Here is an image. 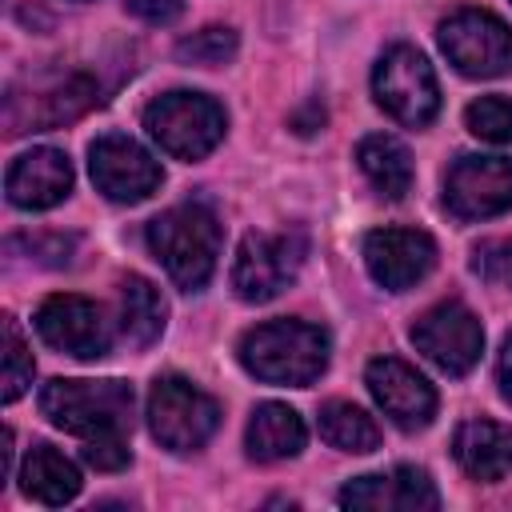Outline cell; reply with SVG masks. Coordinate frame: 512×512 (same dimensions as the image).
<instances>
[{
	"label": "cell",
	"instance_id": "6da1fadb",
	"mask_svg": "<svg viewBox=\"0 0 512 512\" xmlns=\"http://www.w3.org/2000/svg\"><path fill=\"white\" fill-rule=\"evenodd\" d=\"M240 364L256 380L308 388L328 368V336L308 320H268L240 336Z\"/></svg>",
	"mask_w": 512,
	"mask_h": 512
},
{
	"label": "cell",
	"instance_id": "5b68a950",
	"mask_svg": "<svg viewBox=\"0 0 512 512\" xmlns=\"http://www.w3.org/2000/svg\"><path fill=\"white\" fill-rule=\"evenodd\" d=\"M372 92H376V104L408 128H424L440 112L436 72L428 64V56L412 44H396L380 56V64L372 72Z\"/></svg>",
	"mask_w": 512,
	"mask_h": 512
},
{
	"label": "cell",
	"instance_id": "30bf717a",
	"mask_svg": "<svg viewBox=\"0 0 512 512\" xmlns=\"http://www.w3.org/2000/svg\"><path fill=\"white\" fill-rule=\"evenodd\" d=\"M88 172H92V184L116 200V204H140L148 200L156 188H160V164L152 160L148 148H140L132 136H120V132H108V136H96L92 148H88Z\"/></svg>",
	"mask_w": 512,
	"mask_h": 512
},
{
	"label": "cell",
	"instance_id": "83f0119b",
	"mask_svg": "<svg viewBox=\"0 0 512 512\" xmlns=\"http://www.w3.org/2000/svg\"><path fill=\"white\" fill-rule=\"evenodd\" d=\"M80 456H84L92 468H100V472H116V468H124V464H128V444H124V432L88 436V440H84V448H80Z\"/></svg>",
	"mask_w": 512,
	"mask_h": 512
},
{
	"label": "cell",
	"instance_id": "7c38bea8",
	"mask_svg": "<svg viewBox=\"0 0 512 512\" xmlns=\"http://www.w3.org/2000/svg\"><path fill=\"white\" fill-rule=\"evenodd\" d=\"M36 332L44 344L76 360H100L112 348V328L100 304L72 292H56L36 308Z\"/></svg>",
	"mask_w": 512,
	"mask_h": 512
},
{
	"label": "cell",
	"instance_id": "277c9868",
	"mask_svg": "<svg viewBox=\"0 0 512 512\" xmlns=\"http://www.w3.org/2000/svg\"><path fill=\"white\" fill-rule=\"evenodd\" d=\"M224 108L204 92H164L144 108L148 136L176 160H200L224 140Z\"/></svg>",
	"mask_w": 512,
	"mask_h": 512
},
{
	"label": "cell",
	"instance_id": "44dd1931",
	"mask_svg": "<svg viewBox=\"0 0 512 512\" xmlns=\"http://www.w3.org/2000/svg\"><path fill=\"white\" fill-rule=\"evenodd\" d=\"M360 172L368 176V184L384 196V200H404V192L412 188V156L400 140L392 136H364L356 148Z\"/></svg>",
	"mask_w": 512,
	"mask_h": 512
},
{
	"label": "cell",
	"instance_id": "2e32d148",
	"mask_svg": "<svg viewBox=\"0 0 512 512\" xmlns=\"http://www.w3.org/2000/svg\"><path fill=\"white\" fill-rule=\"evenodd\" d=\"M344 508H368V512H432L440 504L436 484L424 468H392L376 476H356L340 488Z\"/></svg>",
	"mask_w": 512,
	"mask_h": 512
},
{
	"label": "cell",
	"instance_id": "cb8c5ba5",
	"mask_svg": "<svg viewBox=\"0 0 512 512\" xmlns=\"http://www.w3.org/2000/svg\"><path fill=\"white\" fill-rule=\"evenodd\" d=\"M464 124L472 136L488 144H512V100L508 96H480L464 108Z\"/></svg>",
	"mask_w": 512,
	"mask_h": 512
},
{
	"label": "cell",
	"instance_id": "8992f818",
	"mask_svg": "<svg viewBox=\"0 0 512 512\" xmlns=\"http://www.w3.org/2000/svg\"><path fill=\"white\" fill-rule=\"evenodd\" d=\"M220 404L184 376H160L148 392V428L168 452H196L212 440Z\"/></svg>",
	"mask_w": 512,
	"mask_h": 512
},
{
	"label": "cell",
	"instance_id": "d4e9b609",
	"mask_svg": "<svg viewBox=\"0 0 512 512\" xmlns=\"http://www.w3.org/2000/svg\"><path fill=\"white\" fill-rule=\"evenodd\" d=\"M32 384V352L16 328L12 316H4V400H20L24 388Z\"/></svg>",
	"mask_w": 512,
	"mask_h": 512
},
{
	"label": "cell",
	"instance_id": "4316f807",
	"mask_svg": "<svg viewBox=\"0 0 512 512\" xmlns=\"http://www.w3.org/2000/svg\"><path fill=\"white\" fill-rule=\"evenodd\" d=\"M472 272L496 288H512V236L480 240L472 248Z\"/></svg>",
	"mask_w": 512,
	"mask_h": 512
},
{
	"label": "cell",
	"instance_id": "3957f363",
	"mask_svg": "<svg viewBox=\"0 0 512 512\" xmlns=\"http://www.w3.org/2000/svg\"><path fill=\"white\" fill-rule=\"evenodd\" d=\"M40 412L84 440L124 432L132 424V388L124 380H52L40 392Z\"/></svg>",
	"mask_w": 512,
	"mask_h": 512
},
{
	"label": "cell",
	"instance_id": "d6986e66",
	"mask_svg": "<svg viewBox=\"0 0 512 512\" xmlns=\"http://www.w3.org/2000/svg\"><path fill=\"white\" fill-rule=\"evenodd\" d=\"M304 420L296 408L288 404H256L252 420H248V432H244V444H248V456L252 460H288L304 448Z\"/></svg>",
	"mask_w": 512,
	"mask_h": 512
},
{
	"label": "cell",
	"instance_id": "9a60e30c",
	"mask_svg": "<svg viewBox=\"0 0 512 512\" xmlns=\"http://www.w3.org/2000/svg\"><path fill=\"white\" fill-rule=\"evenodd\" d=\"M96 104V84L88 76H60L48 80L40 88H32L28 96H20L16 88L8 92L4 104V120L8 132H40V128H60L76 116H84Z\"/></svg>",
	"mask_w": 512,
	"mask_h": 512
},
{
	"label": "cell",
	"instance_id": "603a6c76",
	"mask_svg": "<svg viewBox=\"0 0 512 512\" xmlns=\"http://www.w3.org/2000/svg\"><path fill=\"white\" fill-rule=\"evenodd\" d=\"M320 436L340 452H372L380 444L376 420L348 400H328L320 408Z\"/></svg>",
	"mask_w": 512,
	"mask_h": 512
},
{
	"label": "cell",
	"instance_id": "e0dca14e",
	"mask_svg": "<svg viewBox=\"0 0 512 512\" xmlns=\"http://www.w3.org/2000/svg\"><path fill=\"white\" fill-rule=\"evenodd\" d=\"M4 192L16 208H28V212L52 208L72 192V164L60 148H32L12 160L4 176Z\"/></svg>",
	"mask_w": 512,
	"mask_h": 512
},
{
	"label": "cell",
	"instance_id": "9c48e42d",
	"mask_svg": "<svg viewBox=\"0 0 512 512\" xmlns=\"http://www.w3.org/2000/svg\"><path fill=\"white\" fill-rule=\"evenodd\" d=\"M412 344L448 376H464L476 368L484 352V328L476 312L460 300H440L412 324Z\"/></svg>",
	"mask_w": 512,
	"mask_h": 512
},
{
	"label": "cell",
	"instance_id": "52a82bcc",
	"mask_svg": "<svg viewBox=\"0 0 512 512\" xmlns=\"http://www.w3.org/2000/svg\"><path fill=\"white\" fill-rule=\"evenodd\" d=\"M440 48L460 76L488 80L512 72V28L484 8L452 12L440 24Z\"/></svg>",
	"mask_w": 512,
	"mask_h": 512
},
{
	"label": "cell",
	"instance_id": "7a4b0ae2",
	"mask_svg": "<svg viewBox=\"0 0 512 512\" xmlns=\"http://www.w3.org/2000/svg\"><path fill=\"white\" fill-rule=\"evenodd\" d=\"M144 236H148L152 256L164 264V272L172 276L176 288L196 292L216 272L220 224H216L212 208H204V204H176V208L160 212L148 224Z\"/></svg>",
	"mask_w": 512,
	"mask_h": 512
},
{
	"label": "cell",
	"instance_id": "5bb4252c",
	"mask_svg": "<svg viewBox=\"0 0 512 512\" xmlns=\"http://www.w3.org/2000/svg\"><path fill=\"white\" fill-rule=\"evenodd\" d=\"M364 384H368V392L376 396V404L384 408V416L396 428L420 432V428L432 424V416H436V388L416 368H408L404 360L376 356L364 368Z\"/></svg>",
	"mask_w": 512,
	"mask_h": 512
},
{
	"label": "cell",
	"instance_id": "ba28073f",
	"mask_svg": "<svg viewBox=\"0 0 512 512\" xmlns=\"http://www.w3.org/2000/svg\"><path fill=\"white\" fill-rule=\"evenodd\" d=\"M304 252H308V244L300 232H248L236 248V264H232L236 296L248 304H264V300L280 296L296 280Z\"/></svg>",
	"mask_w": 512,
	"mask_h": 512
},
{
	"label": "cell",
	"instance_id": "ffe728a7",
	"mask_svg": "<svg viewBox=\"0 0 512 512\" xmlns=\"http://www.w3.org/2000/svg\"><path fill=\"white\" fill-rule=\"evenodd\" d=\"M20 488L28 500L36 504H68L76 492H80V472L72 460H64L52 444H36L28 456H24V468H20Z\"/></svg>",
	"mask_w": 512,
	"mask_h": 512
},
{
	"label": "cell",
	"instance_id": "8fae6325",
	"mask_svg": "<svg viewBox=\"0 0 512 512\" xmlns=\"http://www.w3.org/2000/svg\"><path fill=\"white\" fill-rule=\"evenodd\" d=\"M444 208L456 220H488L512 208V156H460L444 176Z\"/></svg>",
	"mask_w": 512,
	"mask_h": 512
},
{
	"label": "cell",
	"instance_id": "f546056e",
	"mask_svg": "<svg viewBox=\"0 0 512 512\" xmlns=\"http://www.w3.org/2000/svg\"><path fill=\"white\" fill-rule=\"evenodd\" d=\"M496 376H500V392L512 400V336L504 340L500 348V364H496Z\"/></svg>",
	"mask_w": 512,
	"mask_h": 512
},
{
	"label": "cell",
	"instance_id": "4fadbf2b",
	"mask_svg": "<svg viewBox=\"0 0 512 512\" xmlns=\"http://www.w3.org/2000/svg\"><path fill=\"white\" fill-rule=\"evenodd\" d=\"M364 264L380 288L404 292L432 272L436 240L420 228H376L364 236Z\"/></svg>",
	"mask_w": 512,
	"mask_h": 512
},
{
	"label": "cell",
	"instance_id": "7402d4cb",
	"mask_svg": "<svg viewBox=\"0 0 512 512\" xmlns=\"http://www.w3.org/2000/svg\"><path fill=\"white\" fill-rule=\"evenodd\" d=\"M164 312L168 308L152 280H144L136 272L120 280V328L132 344H140V348L152 344L164 332Z\"/></svg>",
	"mask_w": 512,
	"mask_h": 512
},
{
	"label": "cell",
	"instance_id": "f1b7e54d",
	"mask_svg": "<svg viewBox=\"0 0 512 512\" xmlns=\"http://www.w3.org/2000/svg\"><path fill=\"white\" fill-rule=\"evenodd\" d=\"M128 12L144 24H172L184 12V0H128Z\"/></svg>",
	"mask_w": 512,
	"mask_h": 512
},
{
	"label": "cell",
	"instance_id": "484cf974",
	"mask_svg": "<svg viewBox=\"0 0 512 512\" xmlns=\"http://www.w3.org/2000/svg\"><path fill=\"white\" fill-rule=\"evenodd\" d=\"M232 52H236V32L232 28H204V32H196V36H188V40L176 44V56L180 60L204 64V68L224 64Z\"/></svg>",
	"mask_w": 512,
	"mask_h": 512
},
{
	"label": "cell",
	"instance_id": "ac0fdd59",
	"mask_svg": "<svg viewBox=\"0 0 512 512\" xmlns=\"http://www.w3.org/2000/svg\"><path fill=\"white\" fill-rule=\"evenodd\" d=\"M452 456L472 480H504L512 472V428L496 420H464L452 436Z\"/></svg>",
	"mask_w": 512,
	"mask_h": 512
},
{
	"label": "cell",
	"instance_id": "4dcf8cb0",
	"mask_svg": "<svg viewBox=\"0 0 512 512\" xmlns=\"http://www.w3.org/2000/svg\"><path fill=\"white\" fill-rule=\"evenodd\" d=\"M12 468V428H4V440H0V476H8Z\"/></svg>",
	"mask_w": 512,
	"mask_h": 512
}]
</instances>
